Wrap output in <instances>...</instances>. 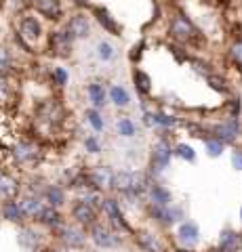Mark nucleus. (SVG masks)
Here are the masks:
<instances>
[{"label": "nucleus", "instance_id": "58836bf2", "mask_svg": "<svg viewBox=\"0 0 242 252\" xmlns=\"http://www.w3.org/2000/svg\"><path fill=\"white\" fill-rule=\"evenodd\" d=\"M205 80L208 82V86H210V89H213V91H217L219 94H230V91H232V89H230V82L225 80V78H223L221 74H217V72H213L210 76H207Z\"/></svg>", "mask_w": 242, "mask_h": 252}, {"label": "nucleus", "instance_id": "473e14b6", "mask_svg": "<svg viewBox=\"0 0 242 252\" xmlns=\"http://www.w3.org/2000/svg\"><path fill=\"white\" fill-rule=\"evenodd\" d=\"M116 135L120 139H135L139 135V126L131 116H120L116 120Z\"/></svg>", "mask_w": 242, "mask_h": 252}, {"label": "nucleus", "instance_id": "ddd939ff", "mask_svg": "<svg viewBox=\"0 0 242 252\" xmlns=\"http://www.w3.org/2000/svg\"><path fill=\"white\" fill-rule=\"evenodd\" d=\"M69 217L76 225L84 227V229H89L91 225H95L99 220V206H95L93 202L84 200L78 195L76 200L69 202Z\"/></svg>", "mask_w": 242, "mask_h": 252}, {"label": "nucleus", "instance_id": "de8ad7c7", "mask_svg": "<svg viewBox=\"0 0 242 252\" xmlns=\"http://www.w3.org/2000/svg\"><path fill=\"white\" fill-rule=\"evenodd\" d=\"M19 2H21V4H26V6H32L36 0H19Z\"/></svg>", "mask_w": 242, "mask_h": 252}, {"label": "nucleus", "instance_id": "9d476101", "mask_svg": "<svg viewBox=\"0 0 242 252\" xmlns=\"http://www.w3.org/2000/svg\"><path fill=\"white\" fill-rule=\"evenodd\" d=\"M210 137L223 141L225 145H236L242 139V120L234 116H225L221 122H215L208 126Z\"/></svg>", "mask_w": 242, "mask_h": 252}, {"label": "nucleus", "instance_id": "4468645a", "mask_svg": "<svg viewBox=\"0 0 242 252\" xmlns=\"http://www.w3.org/2000/svg\"><path fill=\"white\" fill-rule=\"evenodd\" d=\"M46 51H49L55 59H69L74 53V40L64 28L53 30L51 34H46Z\"/></svg>", "mask_w": 242, "mask_h": 252}, {"label": "nucleus", "instance_id": "f257e3e1", "mask_svg": "<svg viewBox=\"0 0 242 252\" xmlns=\"http://www.w3.org/2000/svg\"><path fill=\"white\" fill-rule=\"evenodd\" d=\"M150 181H152V177L141 170H116L114 183H112V193L118 195V198L131 200V202L143 200Z\"/></svg>", "mask_w": 242, "mask_h": 252}, {"label": "nucleus", "instance_id": "a878e982", "mask_svg": "<svg viewBox=\"0 0 242 252\" xmlns=\"http://www.w3.org/2000/svg\"><path fill=\"white\" fill-rule=\"evenodd\" d=\"M19 244L26 250H38L42 246V233L40 229H36L34 225L28 223H21L19 225Z\"/></svg>", "mask_w": 242, "mask_h": 252}, {"label": "nucleus", "instance_id": "8fccbe9b", "mask_svg": "<svg viewBox=\"0 0 242 252\" xmlns=\"http://www.w3.org/2000/svg\"><path fill=\"white\" fill-rule=\"evenodd\" d=\"M46 252H61V250H55V248H53V250H46Z\"/></svg>", "mask_w": 242, "mask_h": 252}, {"label": "nucleus", "instance_id": "a211bd4d", "mask_svg": "<svg viewBox=\"0 0 242 252\" xmlns=\"http://www.w3.org/2000/svg\"><path fill=\"white\" fill-rule=\"evenodd\" d=\"M175 240L181 248H196L200 244V227L196 220H190V219H183L179 225H175Z\"/></svg>", "mask_w": 242, "mask_h": 252}, {"label": "nucleus", "instance_id": "c85d7f7f", "mask_svg": "<svg viewBox=\"0 0 242 252\" xmlns=\"http://www.w3.org/2000/svg\"><path fill=\"white\" fill-rule=\"evenodd\" d=\"M217 252H240V231L232 229H223L219 233V242H217Z\"/></svg>", "mask_w": 242, "mask_h": 252}, {"label": "nucleus", "instance_id": "9b49d317", "mask_svg": "<svg viewBox=\"0 0 242 252\" xmlns=\"http://www.w3.org/2000/svg\"><path fill=\"white\" fill-rule=\"evenodd\" d=\"M61 28L72 36L74 42L87 40V38H91V34H93V17L87 15L84 11H74L72 15H68V17L64 19Z\"/></svg>", "mask_w": 242, "mask_h": 252}, {"label": "nucleus", "instance_id": "39448f33", "mask_svg": "<svg viewBox=\"0 0 242 252\" xmlns=\"http://www.w3.org/2000/svg\"><path fill=\"white\" fill-rule=\"evenodd\" d=\"M173 143L167 135H160L154 141V145L150 147V160H147V175L152 179H158L162 172H165L171 162H173Z\"/></svg>", "mask_w": 242, "mask_h": 252}, {"label": "nucleus", "instance_id": "f3484780", "mask_svg": "<svg viewBox=\"0 0 242 252\" xmlns=\"http://www.w3.org/2000/svg\"><path fill=\"white\" fill-rule=\"evenodd\" d=\"M91 17L105 34H110L114 38H122V26L110 13V9H105V6H101V4H91Z\"/></svg>", "mask_w": 242, "mask_h": 252}, {"label": "nucleus", "instance_id": "bb28decb", "mask_svg": "<svg viewBox=\"0 0 242 252\" xmlns=\"http://www.w3.org/2000/svg\"><path fill=\"white\" fill-rule=\"evenodd\" d=\"M0 219L6 220V223H13V225H21V223H28L26 215L19 206L17 198L15 200H2L0 202Z\"/></svg>", "mask_w": 242, "mask_h": 252}, {"label": "nucleus", "instance_id": "412c9836", "mask_svg": "<svg viewBox=\"0 0 242 252\" xmlns=\"http://www.w3.org/2000/svg\"><path fill=\"white\" fill-rule=\"evenodd\" d=\"M145 200L154 206H169V204H173V191L165 183H160L158 179H152L145 191Z\"/></svg>", "mask_w": 242, "mask_h": 252}, {"label": "nucleus", "instance_id": "423d86ee", "mask_svg": "<svg viewBox=\"0 0 242 252\" xmlns=\"http://www.w3.org/2000/svg\"><path fill=\"white\" fill-rule=\"evenodd\" d=\"M145 215L154 225L160 229H171V227L179 225L185 219V210L179 204H169V206H154V204H145Z\"/></svg>", "mask_w": 242, "mask_h": 252}, {"label": "nucleus", "instance_id": "37998d69", "mask_svg": "<svg viewBox=\"0 0 242 252\" xmlns=\"http://www.w3.org/2000/svg\"><path fill=\"white\" fill-rule=\"evenodd\" d=\"M11 93H13V89H11L9 76H2V74H0V105H2L4 101H9Z\"/></svg>", "mask_w": 242, "mask_h": 252}, {"label": "nucleus", "instance_id": "f704fd0d", "mask_svg": "<svg viewBox=\"0 0 242 252\" xmlns=\"http://www.w3.org/2000/svg\"><path fill=\"white\" fill-rule=\"evenodd\" d=\"M15 72V55L6 44L0 42V74L11 76Z\"/></svg>", "mask_w": 242, "mask_h": 252}, {"label": "nucleus", "instance_id": "c03bdc74", "mask_svg": "<svg viewBox=\"0 0 242 252\" xmlns=\"http://www.w3.org/2000/svg\"><path fill=\"white\" fill-rule=\"evenodd\" d=\"M230 160H232V168L238 170V172H242V145H232V156H230Z\"/></svg>", "mask_w": 242, "mask_h": 252}, {"label": "nucleus", "instance_id": "4be33fe9", "mask_svg": "<svg viewBox=\"0 0 242 252\" xmlns=\"http://www.w3.org/2000/svg\"><path fill=\"white\" fill-rule=\"evenodd\" d=\"M42 200L46 206H53V208H64L68 206V187L61 185V183H46L42 189Z\"/></svg>", "mask_w": 242, "mask_h": 252}, {"label": "nucleus", "instance_id": "393cba45", "mask_svg": "<svg viewBox=\"0 0 242 252\" xmlns=\"http://www.w3.org/2000/svg\"><path fill=\"white\" fill-rule=\"evenodd\" d=\"M21 191H23L21 179H17L13 172L2 170V175H0V200H15L19 198Z\"/></svg>", "mask_w": 242, "mask_h": 252}, {"label": "nucleus", "instance_id": "b1692460", "mask_svg": "<svg viewBox=\"0 0 242 252\" xmlns=\"http://www.w3.org/2000/svg\"><path fill=\"white\" fill-rule=\"evenodd\" d=\"M34 223H36L38 227H44V229H49V231L53 233V231H57L59 227L66 223V217H64V212H61L59 208L44 206L42 212L38 215V219L34 220Z\"/></svg>", "mask_w": 242, "mask_h": 252}, {"label": "nucleus", "instance_id": "4c0bfd02", "mask_svg": "<svg viewBox=\"0 0 242 252\" xmlns=\"http://www.w3.org/2000/svg\"><path fill=\"white\" fill-rule=\"evenodd\" d=\"M173 156L179 158V160H183V162H190L194 164L196 162V149H194L192 145H187V143H173Z\"/></svg>", "mask_w": 242, "mask_h": 252}, {"label": "nucleus", "instance_id": "6e6552de", "mask_svg": "<svg viewBox=\"0 0 242 252\" xmlns=\"http://www.w3.org/2000/svg\"><path fill=\"white\" fill-rule=\"evenodd\" d=\"M34 116L38 122L51 126V128H57V126L66 122V107L57 97H49V99H42L36 105Z\"/></svg>", "mask_w": 242, "mask_h": 252}, {"label": "nucleus", "instance_id": "2eb2a0df", "mask_svg": "<svg viewBox=\"0 0 242 252\" xmlns=\"http://www.w3.org/2000/svg\"><path fill=\"white\" fill-rule=\"evenodd\" d=\"M11 158L17 166H36L42 158V149L36 141H30V139H21L13 145L11 149Z\"/></svg>", "mask_w": 242, "mask_h": 252}, {"label": "nucleus", "instance_id": "c756f323", "mask_svg": "<svg viewBox=\"0 0 242 252\" xmlns=\"http://www.w3.org/2000/svg\"><path fill=\"white\" fill-rule=\"evenodd\" d=\"M131 80H133V86H135L139 97H150L152 94V78L147 72H143L141 67H133Z\"/></svg>", "mask_w": 242, "mask_h": 252}, {"label": "nucleus", "instance_id": "c9c22d12", "mask_svg": "<svg viewBox=\"0 0 242 252\" xmlns=\"http://www.w3.org/2000/svg\"><path fill=\"white\" fill-rule=\"evenodd\" d=\"M49 80H51V84L55 86V89H66V86L69 84V72L64 67V65H53L51 69H49Z\"/></svg>", "mask_w": 242, "mask_h": 252}, {"label": "nucleus", "instance_id": "79ce46f5", "mask_svg": "<svg viewBox=\"0 0 242 252\" xmlns=\"http://www.w3.org/2000/svg\"><path fill=\"white\" fill-rule=\"evenodd\" d=\"M190 65H192L194 72H196L198 76H202V78H207V76H210V74L215 72V67L210 65L208 61H205V59H198V57H196V59H190Z\"/></svg>", "mask_w": 242, "mask_h": 252}, {"label": "nucleus", "instance_id": "e433bc0d", "mask_svg": "<svg viewBox=\"0 0 242 252\" xmlns=\"http://www.w3.org/2000/svg\"><path fill=\"white\" fill-rule=\"evenodd\" d=\"M228 59L234 67L242 69V36H236L228 46Z\"/></svg>", "mask_w": 242, "mask_h": 252}, {"label": "nucleus", "instance_id": "7c9ffc66", "mask_svg": "<svg viewBox=\"0 0 242 252\" xmlns=\"http://www.w3.org/2000/svg\"><path fill=\"white\" fill-rule=\"evenodd\" d=\"M150 120H152V128L156 126V128H165V130H171L181 124V120H179L177 116L167 114V112H162V109H150Z\"/></svg>", "mask_w": 242, "mask_h": 252}, {"label": "nucleus", "instance_id": "a19ab883", "mask_svg": "<svg viewBox=\"0 0 242 252\" xmlns=\"http://www.w3.org/2000/svg\"><path fill=\"white\" fill-rule=\"evenodd\" d=\"M82 147H84V152L91 154V156H99L101 152H104V143H101L99 135H95V132L82 139Z\"/></svg>", "mask_w": 242, "mask_h": 252}, {"label": "nucleus", "instance_id": "5701e85b", "mask_svg": "<svg viewBox=\"0 0 242 252\" xmlns=\"http://www.w3.org/2000/svg\"><path fill=\"white\" fill-rule=\"evenodd\" d=\"M84 93H87V99H89L91 107H95V109H105V105L110 103V99H107V86L104 82H99V80L87 82Z\"/></svg>", "mask_w": 242, "mask_h": 252}, {"label": "nucleus", "instance_id": "09e8293b", "mask_svg": "<svg viewBox=\"0 0 242 252\" xmlns=\"http://www.w3.org/2000/svg\"><path fill=\"white\" fill-rule=\"evenodd\" d=\"M240 250H242V231H240Z\"/></svg>", "mask_w": 242, "mask_h": 252}, {"label": "nucleus", "instance_id": "3c124183", "mask_svg": "<svg viewBox=\"0 0 242 252\" xmlns=\"http://www.w3.org/2000/svg\"><path fill=\"white\" fill-rule=\"evenodd\" d=\"M240 223H242V208H240Z\"/></svg>", "mask_w": 242, "mask_h": 252}, {"label": "nucleus", "instance_id": "6ab92c4d", "mask_svg": "<svg viewBox=\"0 0 242 252\" xmlns=\"http://www.w3.org/2000/svg\"><path fill=\"white\" fill-rule=\"evenodd\" d=\"M17 202H19L23 215H26V219L30 220V223H34V220L38 219V215L42 212V208L46 206L44 200H42V195L30 193V191H21L19 198H17Z\"/></svg>", "mask_w": 242, "mask_h": 252}, {"label": "nucleus", "instance_id": "ea45409f", "mask_svg": "<svg viewBox=\"0 0 242 252\" xmlns=\"http://www.w3.org/2000/svg\"><path fill=\"white\" fill-rule=\"evenodd\" d=\"M202 143H205V152H207L208 158H221L223 152H225V147H228L223 141L215 139V137H207Z\"/></svg>", "mask_w": 242, "mask_h": 252}, {"label": "nucleus", "instance_id": "20e7f679", "mask_svg": "<svg viewBox=\"0 0 242 252\" xmlns=\"http://www.w3.org/2000/svg\"><path fill=\"white\" fill-rule=\"evenodd\" d=\"M99 215L105 217V223L112 227V229H116L118 233H129L133 235V227L131 223L127 220V217H124L122 212V206H120V198L114 193H104L101 195V202H99Z\"/></svg>", "mask_w": 242, "mask_h": 252}, {"label": "nucleus", "instance_id": "0eeeda50", "mask_svg": "<svg viewBox=\"0 0 242 252\" xmlns=\"http://www.w3.org/2000/svg\"><path fill=\"white\" fill-rule=\"evenodd\" d=\"M87 235H89V242L95 244L99 250H114V248H120L124 244L122 233L112 229L107 223H101V220H97L95 225L89 227Z\"/></svg>", "mask_w": 242, "mask_h": 252}, {"label": "nucleus", "instance_id": "603ef678", "mask_svg": "<svg viewBox=\"0 0 242 252\" xmlns=\"http://www.w3.org/2000/svg\"><path fill=\"white\" fill-rule=\"evenodd\" d=\"M13 2H17V0H13Z\"/></svg>", "mask_w": 242, "mask_h": 252}, {"label": "nucleus", "instance_id": "49530a36", "mask_svg": "<svg viewBox=\"0 0 242 252\" xmlns=\"http://www.w3.org/2000/svg\"><path fill=\"white\" fill-rule=\"evenodd\" d=\"M145 46V42H139V44H135L133 46V53H131V59L133 61H139V57H141V49Z\"/></svg>", "mask_w": 242, "mask_h": 252}, {"label": "nucleus", "instance_id": "7ed1b4c3", "mask_svg": "<svg viewBox=\"0 0 242 252\" xmlns=\"http://www.w3.org/2000/svg\"><path fill=\"white\" fill-rule=\"evenodd\" d=\"M46 38L44 23L34 11H26L19 15L17 19V42L26 49H32L36 42H40Z\"/></svg>", "mask_w": 242, "mask_h": 252}, {"label": "nucleus", "instance_id": "a18cd8bd", "mask_svg": "<svg viewBox=\"0 0 242 252\" xmlns=\"http://www.w3.org/2000/svg\"><path fill=\"white\" fill-rule=\"evenodd\" d=\"M68 2L72 4L76 11H87V9H91V4H93L91 0H68Z\"/></svg>", "mask_w": 242, "mask_h": 252}, {"label": "nucleus", "instance_id": "f03ea898", "mask_svg": "<svg viewBox=\"0 0 242 252\" xmlns=\"http://www.w3.org/2000/svg\"><path fill=\"white\" fill-rule=\"evenodd\" d=\"M167 34L175 44H181V46H202L207 40L202 30L181 11H175L169 17Z\"/></svg>", "mask_w": 242, "mask_h": 252}, {"label": "nucleus", "instance_id": "cd10ccee", "mask_svg": "<svg viewBox=\"0 0 242 252\" xmlns=\"http://www.w3.org/2000/svg\"><path fill=\"white\" fill-rule=\"evenodd\" d=\"M107 99H110V103L114 107H118V109H127L133 103L129 89L124 84H120V82L110 84V89H107Z\"/></svg>", "mask_w": 242, "mask_h": 252}, {"label": "nucleus", "instance_id": "f8f14e48", "mask_svg": "<svg viewBox=\"0 0 242 252\" xmlns=\"http://www.w3.org/2000/svg\"><path fill=\"white\" fill-rule=\"evenodd\" d=\"M53 235H55V240L66 250H80V248H84V244L89 240L87 229L76 223H64L57 231H53Z\"/></svg>", "mask_w": 242, "mask_h": 252}, {"label": "nucleus", "instance_id": "dca6fc26", "mask_svg": "<svg viewBox=\"0 0 242 252\" xmlns=\"http://www.w3.org/2000/svg\"><path fill=\"white\" fill-rule=\"evenodd\" d=\"M30 9L40 19L51 21V23H64V19H66L64 0H36Z\"/></svg>", "mask_w": 242, "mask_h": 252}, {"label": "nucleus", "instance_id": "2f4dec72", "mask_svg": "<svg viewBox=\"0 0 242 252\" xmlns=\"http://www.w3.org/2000/svg\"><path fill=\"white\" fill-rule=\"evenodd\" d=\"M95 57L99 63H112L116 57H118V46L110 40H105V38H101V40H97V44H95Z\"/></svg>", "mask_w": 242, "mask_h": 252}, {"label": "nucleus", "instance_id": "72a5a7b5", "mask_svg": "<svg viewBox=\"0 0 242 252\" xmlns=\"http://www.w3.org/2000/svg\"><path fill=\"white\" fill-rule=\"evenodd\" d=\"M84 122L91 126V130L95 135H101L105 130V118H104V109H95V107H87L84 109Z\"/></svg>", "mask_w": 242, "mask_h": 252}, {"label": "nucleus", "instance_id": "1a4fd4ad", "mask_svg": "<svg viewBox=\"0 0 242 252\" xmlns=\"http://www.w3.org/2000/svg\"><path fill=\"white\" fill-rule=\"evenodd\" d=\"M114 172L110 166L105 164H97V166H89L82 170L84 181H87V187L91 191L97 193H112V183H114Z\"/></svg>", "mask_w": 242, "mask_h": 252}, {"label": "nucleus", "instance_id": "aec40b11", "mask_svg": "<svg viewBox=\"0 0 242 252\" xmlns=\"http://www.w3.org/2000/svg\"><path fill=\"white\" fill-rule=\"evenodd\" d=\"M133 240L143 252H167L165 242L160 240V235H156L150 229H135L133 231Z\"/></svg>", "mask_w": 242, "mask_h": 252}]
</instances>
